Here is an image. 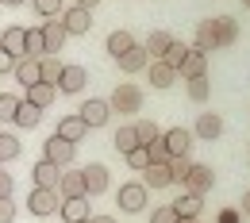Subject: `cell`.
Returning <instances> with one entry per match:
<instances>
[{"instance_id":"28","label":"cell","mask_w":250,"mask_h":223,"mask_svg":"<svg viewBox=\"0 0 250 223\" xmlns=\"http://www.w3.org/2000/svg\"><path fill=\"white\" fill-rule=\"evenodd\" d=\"M196 50H219L216 46V20H200L196 23Z\"/></svg>"},{"instance_id":"1","label":"cell","mask_w":250,"mask_h":223,"mask_svg":"<svg viewBox=\"0 0 250 223\" xmlns=\"http://www.w3.org/2000/svg\"><path fill=\"white\" fill-rule=\"evenodd\" d=\"M108 108H112V112H124V116L139 112V108H143V89L131 85V81L116 85V93H112V100H108Z\"/></svg>"},{"instance_id":"21","label":"cell","mask_w":250,"mask_h":223,"mask_svg":"<svg viewBox=\"0 0 250 223\" xmlns=\"http://www.w3.org/2000/svg\"><path fill=\"white\" fill-rule=\"evenodd\" d=\"M54 135H62V139H69V142H81V139L89 135V127H85L81 116H62V123H58Z\"/></svg>"},{"instance_id":"17","label":"cell","mask_w":250,"mask_h":223,"mask_svg":"<svg viewBox=\"0 0 250 223\" xmlns=\"http://www.w3.org/2000/svg\"><path fill=\"white\" fill-rule=\"evenodd\" d=\"M39 31H42V42H46V54H58V50L65 46V27L58 23V20H46Z\"/></svg>"},{"instance_id":"9","label":"cell","mask_w":250,"mask_h":223,"mask_svg":"<svg viewBox=\"0 0 250 223\" xmlns=\"http://www.w3.org/2000/svg\"><path fill=\"white\" fill-rule=\"evenodd\" d=\"M58 177H62V169L54 165V162H35L31 165V181H35V189H58Z\"/></svg>"},{"instance_id":"6","label":"cell","mask_w":250,"mask_h":223,"mask_svg":"<svg viewBox=\"0 0 250 223\" xmlns=\"http://www.w3.org/2000/svg\"><path fill=\"white\" fill-rule=\"evenodd\" d=\"M77 116L85 120V127H104L108 120H112V108H108V100H85L81 108H77Z\"/></svg>"},{"instance_id":"43","label":"cell","mask_w":250,"mask_h":223,"mask_svg":"<svg viewBox=\"0 0 250 223\" xmlns=\"http://www.w3.org/2000/svg\"><path fill=\"white\" fill-rule=\"evenodd\" d=\"M16 220V204H12V196H0V223H12Z\"/></svg>"},{"instance_id":"48","label":"cell","mask_w":250,"mask_h":223,"mask_svg":"<svg viewBox=\"0 0 250 223\" xmlns=\"http://www.w3.org/2000/svg\"><path fill=\"white\" fill-rule=\"evenodd\" d=\"M243 212L250 216V189H247V196H243Z\"/></svg>"},{"instance_id":"19","label":"cell","mask_w":250,"mask_h":223,"mask_svg":"<svg viewBox=\"0 0 250 223\" xmlns=\"http://www.w3.org/2000/svg\"><path fill=\"white\" fill-rule=\"evenodd\" d=\"M204 69H208V54L204 50H196V46H188L185 62H181V77H204Z\"/></svg>"},{"instance_id":"3","label":"cell","mask_w":250,"mask_h":223,"mask_svg":"<svg viewBox=\"0 0 250 223\" xmlns=\"http://www.w3.org/2000/svg\"><path fill=\"white\" fill-rule=\"evenodd\" d=\"M58 23L65 27V35H89V27H93V12L81 8V4H73V8H62Z\"/></svg>"},{"instance_id":"22","label":"cell","mask_w":250,"mask_h":223,"mask_svg":"<svg viewBox=\"0 0 250 223\" xmlns=\"http://www.w3.org/2000/svg\"><path fill=\"white\" fill-rule=\"evenodd\" d=\"M12 73H16V81H20L23 89H27V85H35V81H39V58H16Z\"/></svg>"},{"instance_id":"13","label":"cell","mask_w":250,"mask_h":223,"mask_svg":"<svg viewBox=\"0 0 250 223\" xmlns=\"http://www.w3.org/2000/svg\"><path fill=\"white\" fill-rule=\"evenodd\" d=\"M196 139H204V142H216L219 135H223V120H219L216 112H200V120H196V131H192Z\"/></svg>"},{"instance_id":"8","label":"cell","mask_w":250,"mask_h":223,"mask_svg":"<svg viewBox=\"0 0 250 223\" xmlns=\"http://www.w3.org/2000/svg\"><path fill=\"white\" fill-rule=\"evenodd\" d=\"M185 189L196 192V196L212 192V189H216V173H212L208 165H196V162H192V169H188V177H185Z\"/></svg>"},{"instance_id":"20","label":"cell","mask_w":250,"mask_h":223,"mask_svg":"<svg viewBox=\"0 0 250 223\" xmlns=\"http://www.w3.org/2000/svg\"><path fill=\"white\" fill-rule=\"evenodd\" d=\"M54 93H58L54 85L35 81V85H27V96H23V100H27V104H35V108H50V104H54Z\"/></svg>"},{"instance_id":"10","label":"cell","mask_w":250,"mask_h":223,"mask_svg":"<svg viewBox=\"0 0 250 223\" xmlns=\"http://www.w3.org/2000/svg\"><path fill=\"white\" fill-rule=\"evenodd\" d=\"M212 20H216V46L219 50L235 46L239 42V20L235 16H212Z\"/></svg>"},{"instance_id":"44","label":"cell","mask_w":250,"mask_h":223,"mask_svg":"<svg viewBox=\"0 0 250 223\" xmlns=\"http://www.w3.org/2000/svg\"><path fill=\"white\" fill-rule=\"evenodd\" d=\"M12 189H16L12 173H4V169H0V196H12Z\"/></svg>"},{"instance_id":"34","label":"cell","mask_w":250,"mask_h":223,"mask_svg":"<svg viewBox=\"0 0 250 223\" xmlns=\"http://www.w3.org/2000/svg\"><path fill=\"white\" fill-rule=\"evenodd\" d=\"M135 135H139V146H150L154 139H162V127H158L154 120H139V123H135Z\"/></svg>"},{"instance_id":"37","label":"cell","mask_w":250,"mask_h":223,"mask_svg":"<svg viewBox=\"0 0 250 223\" xmlns=\"http://www.w3.org/2000/svg\"><path fill=\"white\" fill-rule=\"evenodd\" d=\"M208 77H188V100H196V104H204L208 100Z\"/></svg>"},{"instance_id":"26","label":"cell","mask_w":250,"mask_h":223,"mask_svg":"<svg viewBox=\"0 0 250 223\" xmlns=\"http://www.w3.org/2000/svg\"><path fill=\"white\" fill-rule=\"evenodd\" d=\"M39 120H42V108H35V104H27V100H20V108H16V127H23V131H31L39 127Z\"/></svg>"},{"instance_id":"27","label":"cell","mask_w":250,"mask_h":223,"mask_svg":"<svg viewBox=\"0 0 250 223\" xmlns=\"http://www.w3.org/2000/svg\"><path fill=\"white\" fill-rule=\"evenodd\" d=\"M146 69H150V85H154V89H169V85L177 81V69H169L162 58H154V65H146Z\"/></svg>"},{"instance_id":"25","label":"cell","mask_w":250,"mask_h":223,"mask_svg":"<svg viewBox=\"0 0 250 223\" xmlns=\"http://www.w3.org/2000/svg\"><path fill=\"white\" fill-rule=\"evenodd\" d=\"M200 208H204V196H196V192H185L181 200H173V212H177L181 220H196Z\"/></svg>"},{"instance_id":"35","label":"cell","mask_w":250,"mask_h":223,"mask_svg":"<svg viewBox=\"0 0 250 223\" xmlns=\"http://www.w3.org/2000/svg\"><path fill=\"white\" fill-rule=\"evenodd\" d=\"M12 158H20V139L12 131H0V165L12 162Z\"/></svg>"},{"instance_id":"52","label":"cell","mask_w":250,"mask_h":223,"mask_svg":"<svg viewBox=\"0 0 250 223\" xmlns=\"http://www.w3.org/2000/svg\"><path fill=\"white\" fill-rule=\"evenodd\" d=\"M243 4H247V8H250V0H243Z\"/></svg>"},{"instance_id":"24","label":"cell","mask_w":250,"mask_h":223,"mask_svg":"<svg viewBox=\"0 0 250 223\" xmlns=\"http://www.w3.org/2000/svg\"><path fill=\"white\" fill-rule=\"evenodd\" d=\"M58 77H62V62H58V54H42V58H39V81H46V85L58 89Z\"/></svg>"},{"instance_id":"45","label":"cell","mask_w":250,"mask_h":223,"mask_svg":"<svg viewBox=\"0 0 250 223\" xmlns=\"http://www.w3.org/2000/svg\"><path fill=\"white\" fill-rule=\"evenodd\" d=\"M12 65H16V58H12V54L0 46V73H12Z\"/></svg>"},{"instance_id":"47","label":"cell","mask_w":250,"mask_h":223,"mask_svg":"<svg viewBox=\"0 0 250 223\" xmlns=\"http://www.w3.org/2000/svg\"><path fill=\"white\" fill-rule=\"evenodd\" d=\"M77 4H81V8H89V12H93L96 4H100V0H77Z\"/></svg>"},{"instance_id":"30","label":"cell","mask_w":250,"mask_h":223,"mask_svg":"<svg viewBox=\"0 0 250 223\" xmlns=\"http://www.w3.org/2000/svg\"><path fill=\"white\" fill-rule=\"evenodd\" d=\"M112 146L120 150V154H131L135 146H139V135H135V123H124V127L112 135Z\"/></svg>"},{"instance_id":"31","label":"cell","mask_w":250,"mask_h":223,"mask_svg":"<svg viewBox=\"0 0 250 223\" xmlns=\"http://www.w3.org/2000/svg\"><path fill=\"white\" fill-rule=\"evenodd\" d=\"M131 46H135V35H131V31H112V35H108V54H112V58L127 54Z\"/></svg>"},{"instance_id":"23","label":"cell","mask_w":250,"mask_h":223,"mask_svg":"<svg viewBox=\"0 0 250 223\" xmlns=\"http://www.w3.org/2000/svg\"><path fill=\"white\" fill-rule=\"evenodd\" d=\"M23 35H27V27H4V35H0V46H4L12 58H23Z\"/></svg>"},{"instance_id":"2","label":"cell","mask_w":250,"mask_h":223,"mask_svg":"<svg viewBox=\"0 0 250 223\" xmlns=\"http://www.w3.org/2000/svg\"><path fill=\"white\" fill-rule=\"evenodd\" d=\"M116 204L124 208L127 216L143 212V208H146V185H143V181H127V185H120V192H116Z\"/></svg>"},{"instance_id":"42","label":"cell","mask_w":250,"mask_h":223,"mask_svg":"<svg viewBox=\"0 0 250 223\" xmlns=\"http://www.w3.org/2000/svg\"><path fill=\"white\" fill-rule=\"evenodd\" d=\"M150 223H177V212H173V204H166V208H154Z\"/></svg>"},{"instance_id":"38","label":"cell","mask_w":250,"mask_h":223,"mask_svg":"<svg viewBox=\"0 0 250 223\" xmlns=\"http://www.w3.org/2000/svg\"><path fill=\"white\" fill-rule=\"evenodd\" d=\"M188 169H192V162H188V158H169V177H173V185H185Z\"/></svg>"},{"instance_id":"39","label":"cell","mask_w":250,"mask_h":223,"mask_svg":"<svg viewBox=\"0 0 250 223\" xmlns=\"http://www.w3.org/2000/svg\"><path fill=\"white\" fill-rule=\"evenodd\" d=\"M31 4H35V12L46 16V20H58L62 16V0H31Z\"/></svg>"},{"instance_id":"32","label":"cell","mask_w":250,"mask_h":223,"mask_svg":"<svg viewBox=\"0 0 250 223\" xmlns=\"http://www.w3.org/2000/svg\"><path fill=\"white\" fill-rule=\"evenodd\" d=\"M46 54V42H42V31L31 27V31L23 35V58H42Z\"/></svg>"},{"instance_id":"15","label":"cell","mask_w":250,"mask_h":223,"mask_svg":"<svg viewBox=\"0 0 250 223\" xmlns=\"http://www.w3.org/2000/svg\"><path fill=\"white\" fill-rule=\"evenodd\" d=\"M85 81H89V73H85L81 65H62L58 89H62V93H81V89H85Z\"/></svg>"},{"instance_id":"4","label":"cell","mask_w":250,"mask_h":223,"mask_svg":"<svg viewBox=\"0 0 250 223\" xmlns=\"http://www.w3.org/2000/svg\"><path fill=\"white\" fill-rule=\"evenodd\" d=\"M58 204H62L58 189H31V196H27V208H31V216H39V220L54 216V212H58Z\"/></svg>"},{"instance_id":"14","label":"cell","mask_w":250,"mask_h":223,"mask_svg":"<svg viewBox=\"0 0 250 223\" xmlns=\"http://www.w3.org/2000/svg\"><path fill=\"white\" fill-rule=\"evenodd\" d=\"M143 185H146V189H166V185H173L169 162H150V165L143 169Z\"/></svg>"},{"instance_id":"50","label":"cell","mask_w":250,"mask_h":223,"mask_svg":"<svg viewBox=\"0 0 250 223\" xmlns=\"http://www.w3.org/2000/svg\"><path fill=\"white\" fill-rule=\"evenodd\" d=\"M177 223H196V220H181V216H177Z\"/></svg>"},{"instance_id":"12","label":"cell","mask_w":250,"mask_h":223,"mask_svg":"<svg viewBox=\"0 0 250 223\" xmlns=\"http://www.w3.org/2000/svg\"><path fill=\"white\" fill-rule=\"evenodd\" d=\"M81 177H85V192H89V196H100V192L108 189V165H100V162L85 165Z\"/></svg>"},{"instance_id":"7","label":"cell","mask_w":250,"mask_h":223,"mask_svg":"<svg viewBox=\"0 0 250 223\" xmlns=\"http://www.w3.org/2000/svg\"><path fill=\"white\" fill-rule=\"evenodd\" d=\"M162 142H166L169 158H188V146H192V131H185V127H169V131H162Z\"/></svg>"},{"instance_id":"11","label":"cell","mask_w":250,"mask_h":223,"mask_svg":"<svg viewBox=\"0 0 250 223\" xmlns=\"http://www.w3.org/2000/svg\"><path fill=\"white\" fill-rule=\"evenodd\" d=\"M58 196H62V200L89 196V192H85V177H81V169H62V177H58Z\"/></svg>"},{"instance_id":"5","label":"cell","mask_w":250,"mask_h":223,"mask_svg":"<svg viewBox=\"0 0 250 223\" xmlns=\"http://www.w3.org/2000/svg\"><path fill=\"white\" fill-rule=\"evenodd\" d=\"M73 154H77V142H69L62 135H50V139H46V162H54L58 169H65V165L73 162Z\"/></svg>"},{"instance_id":"51","label":"cell","mask_w":250,"mask_h":223,"mask_svg":"<svg viewBox=\"0 0 250 223\" xmlns=\"http://www.w3.org/2000/svg\"><path fill=\"white\" fill-rule=\"evenodd\" d=\"M81 223H93V216H89V220H81Z\"/></svg>"},{"instance_id":"29","label":"cell","mask_w":250,"mask_h":223,"mask_svg":"<svg viewBox=\"0 0 250 223\" xmlns=\"http://www.w3.org/2000/svg\"><path fill=\"white\" fill-rule=\"evenodd\" d=\"M169 42H173V35H169V31H150V35H146V42H143V50H146L150 58H162V54L169 50Z\"/></svg>"},{"instance_id":"40","label":"cell","mask_w":250,"mask_h":223,"mask_svg":"<svg viewBox=\"0 0 250 223\" xmlns=\"http://www.w3.org/2000/svg\"><path fill=\"white\" fill-rule=\"evenodd\" d=\"M127 162H131V169H146V165H150V154H146V146H135V150L127 154Z\"/></svg>"},{"instance_id":"41","label":"cell","mask_w":250,"mask_h":223,"mask_svg":"<svg viewBox=\"0 0 250 223\" xmlns=\"http://www.w3.org/2000/svg\"><path fill=\"white\" fill-rule=\"evenodd\" d=\"M146 154H150V162H169V150H166V142H162V139H154V142L146 146Z\"/></svg>"},{"instance_id":"46","label":"cell","mask_w":250,"mask_h":223,"mask_svg":"<svg viewBox=\"0 0 250 223\" xmlns=\"http://www.w3.org/2000/svg\"><path fill=\"white\" fill-rule=\"evenodd\" d=\"M93 223H116V216H93Z\"/></svg>"},{"instance_id":"36","label":"cell","mask_w":250,"mask_h":223,"mask_svg":"<svg viewBox=\"0 0 250 223\" xmlns=\"http://www.w3.org/2000/svg\"><path fill=\"white\" fill-rule=\"evenodd\" d=\"M16 108H20V96L0 93V123H12L16 120Z\"/></svg>"},{"instance_id":"49","label":"cell","mask_w":250,"mask_h":223,"mask_svg":"<svg viewBox=\"0 0 250 223\" xmlns=\"http://www.w3.org/2000/svg\"><path fill=\"white\" fill-rule=\"evenodd\" d=\"M4 4H27V0H4Z\"/></svg>"},{"instance_id":"18","label":"cell","mask_w":250,"mask_h":223,"mask_svg":"<svg viewBox=\"0 0 250 223\" xmlns=\"http://www.w3.org/2000/svg\"><path fill=\"white\" fill-rule=\"evenodd\" d=\"M116 62H120V69H124V73H139V69H146V65H150V54L135 42V46H131L127 54H120Z\"/></svg>"},{"instance_id":"16","label":"cell","mask_w":250,"mask_h":223,"mask_svg":"<svg viewBox=\"0 0 250 223\" xmlns=\"http://www.w3.org/2000/svg\"><path fill=\"white\" fill-rule=\"evenodd\" d=\"M58 212H62L65 223H81L89 220V196H73V200H62L58 204Z\"/></svg>"},{"instance_id":"33","label":"cell","mask_w":250,"mask_h":223,"mask_svg":"<svg viewBox=\"0 0 250 223\" xmlns=\"http://www.w3.org/2000/svg\"><path fill=\"white\" fill-rule=\"evenodd\" d=\"M185 54H188V46H185V42H177V39H173V42H169V50L162 54V62L169 65V69H177V77H181V62H185Z\"/></svg>"}]
</instances>
